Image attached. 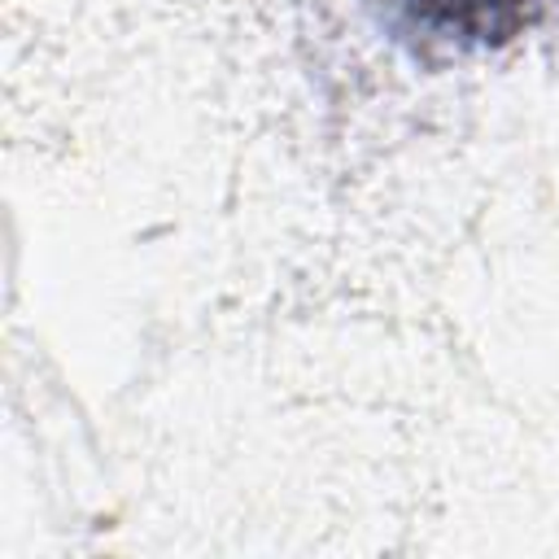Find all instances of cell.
<instances>
[{
	"instance_id": "1",
	"label": "cell",
	"mask_w": 559,
	"mask_h": 559,
	"mask_svg": "<svg viewBox=\"0 0 559 559\" xmlns=\"http://www.w3.org/2000/svg\"><path fill=\"white\" fill-rule=\"evenodd\" d=\"M415 17L459 39H502L524 22L528 0H406Z\"/></svg>"
}]
</instances>
